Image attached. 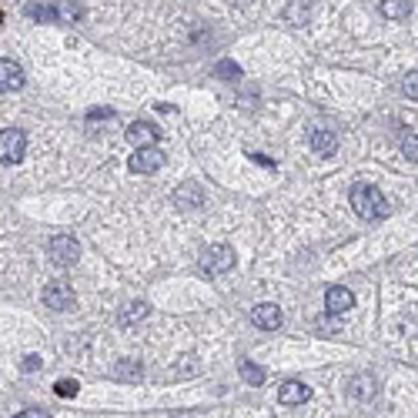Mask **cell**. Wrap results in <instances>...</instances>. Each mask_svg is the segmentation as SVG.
I'll list each match as a JSON object with an SVG mask.
<instances>
[{
	"mask_svg": "<svg viewBox=\"0 0 418 418\" xmlns=\"http://www.w3.org/2000/svg\"><path fill=\"white\" fill-rule=\"evenodd\" d=\"M27 154V134L17 128H3L0 131V164H20Z\"/></svg>",
	"mask_w": 418,
	"mask_h": 418,
	"instance_id": "obj_3",
	"label": "cell"
},
{
	"mask_svg": "<svg viewBox=\"0 0 418 418\" xmlns=\"http://www.w3.org/2000/svg\"><path fill=\"white\" fill-rule=\"evenodd\" d=\"M27 14L37 20V24H47V20H54V7H44V3H31V7H27Z\"/></svg>",
	"mask_w": 418,
	"mask_h": 418,
	"instance_id": "obj_21",
	"label": "cell"
},
{
	"mask_svg": "<svg viewBox=\"0 0 418 418\" xmlns=\"http://www.w3.org/2000/svg\"><path fill=\"white\" fill-rule=\"evenodd\" d=\"M351 208H355V214H361L365 221H375V218H385V214H388V201H385V194H381L378 188L355 184V188H351Z\"/></svg>",
	"mask_w": 418,
	"mask_h": 418,
	"instance_id": "obj_1",
	"label": "cell"
},
{
	"mask_svg": "<svg viewBox=\"0 0 418 418\" xmlns=\"http://www.w3.org/2000/svg\"><path fill=\"white\" fill-rule=\"evenodd\" d=\"M238 3H241V0H238Z\"/></svg>",
	"mask_w": 418,
	"mask_h": 418,
	"instance_id": "obj_30",
	"label": "cell"
},
{
	"mask_svg": "<svg viewBox=\"0 0 418 418\" xmlns=\"http://www.w3.org/2000/svg\"><path fill=\"white\" fill-rule=\"evenodd\" d=\"M14 418H51L44 408H27V412H20V415H14Z\"/></svg>",
	"mask_w": 418,
	"mask_h": 418,
	"instance_id": "obj_26",
	"label": "cell"
},
{
	"mask_svg": "<svg viewBox=\"0 0 418 418\" xmlns=\"http://www.w3.org/2000/svg\"><path fill=\"white\" fill-rule=\"evenodd\" d=\"M131 171L134 174H154L161 171V164H164V154L157 151V148H134L131 154Z\"/></svg>",
	"mask_w": 418,
	"mask_h": 418,
	"instance_id": "obj_4",
	"label": "cell"
},
{
	"mask_svg": "<svg viewBox=\"0 0 418 418\" xmlns=\"http://www.w3.org/2000/svg\"><path fill=\"white\" fill-rule=\"evenodd\" d=\"M311 148L322 154V157H331V154L338 151V137L331 131H311Z\"/></svg>",
	"mask_w": 418,
	"mask_h": 418,
	"instance_id": "obj_15",
	"label": "cell"
},
{
	"mask_svg": "<svg viewBox=\"0 0 418 418\" xmlns=\"http://www.w3.org/2000/svg\"><path fill=\"white\" fill-rule=\"evenodd\" d=\"M51 258L58 261V265H74L77 258H80V245H77L71 234H60V238H54L51 241Z\"/></svg>",
	"mask_w": 418,
	"mask_h": 418,
	"instance_id": "obj_6",
	"label": "cell"
},
{
	"mask_svg": "<svg viewBox=\"0 0 418 418\" xmlns=\"http://www.w3.org/2000/svg\"><path fill=\"white\" fill-rule=\"evenodd\" d=\"M111 117H114V111H107V107H101V111H91V114H87V121L94 124V121H111Z\"/></svg>",
	"mask_w": 418,
	"mask_h": 418,
	"instance_id": "obj_25",
	"label": "cell"
},
{
	"mask_svg": "<svg viewBox=\"0 0 418 418\" xmlns=\"http://www.w3.org/2000/svg\"><path fill=\"white\" fill-rule=\"evenodd\" d=\"M54 392H58L60 399H74V395H77V381H74V378L58 381V385H54Z\"/></svg>",
	"mask_w": 418,
	"mask_h": 418,
	"instance_id": "obj_24",
	"label": "cell"
},
{
	"mask_svg": "<svg viewBox=\"0 0 418 418\" xmlns=\"http://www.w3.org/2000/svg\"><path fill=\"white\" fill-rule=\"evenodd\" d=\"M24 368H40V358H37V355H31V358H24Z\"/></svg>",
	"mask_w": 418,
	"mask_h": 418,
	"instance_id": "obj_28",
	"label": "cell"
},
{
	"mask_svg": "<svg viewBox=\"0 0 418 418\" xmlns=\"http://www.w3.org/2000/svg\"><path fill=\"white\" fill-rule=\"evenodd\" d=\"M174 204L181 211H194L204 204V191L198 188V184H181V188L174 191Z\"/></svg>",
	"mask_w": 418,
	"mask_h": 418,
	"instance_id": "obj_13",
	"label": "cell"
},
{
	"mask_svg": "<svg viewBox=\"0 0 418 418\" xmlns=\"http://www.w3.org/2000/svg\"><path fill=\"white\" fill-rule=\"evenodd\" d=\"M308 399H311V388L304 381H281V388H278V401L281 405H302Z\"/></svg>",
	"mask_w": 418,
	"mask_h": 418,
	"instance_id": "obj_12",
	"label": "cell"
},
{
	"mask_svg": "<svg viewBox=\"0 0 418 418\" xmlns=\"http://www.w3.org/2000/svg\"><path fill=\"white\" fill-rule=\"evenodd\" d=\"M80 17H84V7L77 0H58L54 20H60V24H80Z\"/></svg>",
	"mask_w": 418,
	"mask_h": 418,
	"instance_id": "obj_14",
	"label": "cell"
},
{
	"mask_svg": "<svg viewBox=\"0 0 418 418\" xmlns=\"http://www.w3.org/2000/svg\"><path fill=\"white\" fill-rule=\"evenodd\" d=\"M375 392H378L375 375H355V378L348 381V395H351L355 401H372L375 399Z\"/></svg>",
	"mask_w": 418,
	"mask_h": 418,
	"instance_id": "obj_11",
	"label": "cell"
},
{
	"mask_svg": "<svg viewBox=\"0 0 418 418\" xmlns=\"http://www.w3.org/2000/svg\"><path fill=\"white\" fill-rule=\"evenodd\" d=\"M234 247L231 245H211V247H204V254H201V271L204 275H225V271H231L234 268Z\"/></svg>",
	"mask_w": 418,
	"mask_h": 418,
	"instance_id": "obj_2",
	"label": "cell"
},
{
	"mask_svg": "<svg viewBox=\"0 0 418 418\" xmlns=\"http://www.w3.org/2000/svg\"><path fill=\"white\" fill-rule=\"evenodd\" d=\"M157 128H154L151 121H134L131 128H128V141H131L134 148H151L154 141H157Z\"/></svg>",
	"mask_w": 418,
	"mask_h": 418,
	"instance_id": "obj_10",
	"label": "cell"
},
{
	"mask_svg": "<svg viewBox=\"0 0 418 418\" xmlns=\"http://www.w3.org/2000/svg\"><path fill=\"white\" fill-rule=\"evenodd\" d=\"M351 304H355V295H351L348 288H342V285L328 288V295H324V311H328V315H342Z\"/></svg>",
	"mask_w": 418,
	"mask_h": 418,
	"instance_id": "obj_9",
	"label": "cell"
},
{
	"mask_svg": "<svg viewBox=\"0 0 418 418\" xmlns=\"http://www.w3.org/2000/svg\"><path fill=\"white\" fill-rule=\"evenodd\" d=\"M44 304L54 308V311L74 308V288L67 285V281H51V285L44 288Z\"/></svg>",
	"mask_w": 418,
	"mask_h": 418,
	"instance_id": "obj_5",
	"label": "cell"
},
{
	"mask_svg": "<svg viewBox=\"0 0 418 418\" xmlns=\"http://www.w3.org/2000/svg\"><path fill=\"white\" fill-rule=\"evenodd\" d=\"M401 94L412 97V101H418V71H412V74L401 80Z\"/></svg>",
	"mask_w": 418,
	"mask_h": 418,
	"instance_id": "obj_23",
	"label": "cell"
},
{
	"mask_svg": "<svg viewBox=\"0 0 418 418\" xmlns=\"http://www.w3.org/2000/svg\"><path fill=\"white\" fill-rule=\"evenodd\" d=\"M401 154L418 164V134H405V137H401Z\"/></svg>",
	"mask_w": 418,
	"mask_h": 418,
	"instance_id": "obj_20",
	"label": "cell"
},
{
	"mask_svg": "<svg viewBox=\"0 0 418 418\" xmlns=\"http://www.w3.org/2000/svg\"><path fill=\"white\" fill-rule=\"evenodd\" d=\"M214 74L225 77V80H241V67H238L234 60H218V64H214Z\"/></svg>",
	"mask_w": 418,
	"mask_h": 418,
	"instance_id": "obj_19",
	"label": "cell"
},
{
	"mask_svg": "<svg viewBox=\"0 0 418 418\" xmlns=\"http://www.w3.org/2000/svg\"><path fill=\"white\" fill-rule=\"evenodd\" d=\"M0 24H3V14H0Z\"/></svg>",
	"mask_w": 418,
	"mask_h": 418,
	"instance_id": "obj_29",
	"label": "cell"
},
{
	"mask_svg": "<svg viewBox=\"0 0 418 418\" xmlns=\"http://www.w3.org/2000/svg\"><path fill=\"white\" fill-rule=\"evenodd\" d=\"M117 378H124V381L141 378V365H137V361H121V365H117Z\"/></svg>",
	"mask_w": 418,
	"mask_h": 418,
	"instance_id": "obj_22",
	"label": "cell"
},
{
	"mask_svg": "<svg viewBox=\"0 0 418 418\" xmlns=\"http://www.w3.org/2000/svg\"><path fill=\"white\" fill-rule=\"evenodd\" d=\"M24 87V67L17 60L0 58V91H20Z\"/></svg>",
	"mask_w": 418,
	"mask_h": 418,
	"instance_id": "obj_7",
	"label": "cell"
},
{
	"mask_svg": "<svg viewBox=\"0 0 418 418\" xmlns=\"http://www.w3.org/2000/svg\"><path fill=\"white\" fill-rule=\"evenodd\" d=\"M265 368H258V365H251V361L247 358H241V378L247 381V385H254V388H258V385H265Z\"/></svg>",
	"mask_w": 418,
	"mask_h": 418,
	"instance_id": "obj_18",
	"label": "cell"
},
{
	"mask_svg": "<svg viewBox=\"0 0 418 418\" xmlns=\"http://www.w3.org/2000/svg\"><path fill=\"white\" fill-rule=\"evenodd\" d=\"M254 161H258L261 168H275V161H271V157H265V154H254Z\"/></svg>",
	"mask_w": 418,
	"mask_h": 418,
	"instance_id": "obj_27",
	"label": "cell"
},
{
	"mask_svg": "<svg viewBox=\"0 0 418 418\" xmlns=\"http://www.w3.org/2000/svg\"><path fill=\"white\" fill-rule=\"evenodd\" d=\"M378 10H381V14H385L388 20H401V17H408L412 3H408V0H381Z\"/></svg>",
	"mask_w": 418,
	"mask_h": 418,
	"instance_id": "obj_16",
	"label": "cell"
},
{
	"mask_svg": "<svg viewBox=\"0 0 418 418\" xmlns=\"http://www.w3.org/2000/svg\"><path fill=\"white\" fill-rule=\"evenodd\" d=\"M144 315H148V304H144V302H131V304H124V311H121V324L128 328V324L141 322Z\"/></svg>",
	"mask_w": 418,
	"mask_h": 418,
	"instance_id": "obj_17",
	"label": "cell"
},
{
	"mask_svg": "<svg viewBox=\"0 0 418 418\" xmlns=\"http://www.w3.org/2000/svg\"><path fill=\"white\" fill-rule=\"evenodd\" d=\"M251 322L258 324V328H265V331H275V328H281V308L278 304H254V311H251Z\"/></svg>",
	"mask_w": 418,
	"mask_h": 418,
	"instance_id": "obj_8",
	"label": "cell"
}]
</instances>
